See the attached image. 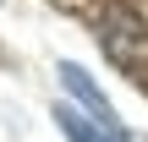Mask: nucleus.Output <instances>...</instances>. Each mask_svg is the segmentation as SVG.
<instances>
[{
    "label": "nucleus",
    "mask_w": 148,
    "mask_h": 142,
    "mask_svg": "<svg viewBox=\"0 0 148 142\" xmlns=\"http://www.w3.org/2000/svg\"><path fill=\"white\" fill-rule=\"evenodd\" d=\"M99 44L132 82H148V27L132 11H104L99 16Z\"/></svg>",
    "instance_id": "f257e3e1"
},
{
    "label": "nucleus",
    "mask_w": 148,
    "mask_h": 142,
    "mask_svg": "<svg viewBox=\"0 0 148 142\" xmlns=\"http://www.w3.org/2000/svg\"><path fill=\"white\" fill-rule=\"evenodd\" d=\"M60 82H66V93H77V99H82V104H88V109L99 115V126H115V131H121V120H115L110 99H104V93H99V88L88 82V71H82L77 60H60Z\"/></svg>",
    "instance_id": "f03ea898"
},
{
    "label": "nucleus",
    "mask_w": 148,
    "mask_h": 142,
    "mask_svg": "<svg viewBox=\"0 0 148 142\" xmlns=\"http://www.w3.org/2000/svg\"><path fill=\"white\" fill-rule=\"evenodd\" d=\"M55 120H60V131H66L71 142H121V131H115V126H88V120H82L77 109H66V104L55 109Z\"/></svg>",
    "instance_id": "7ed1b4c3"
}]
</instances>
